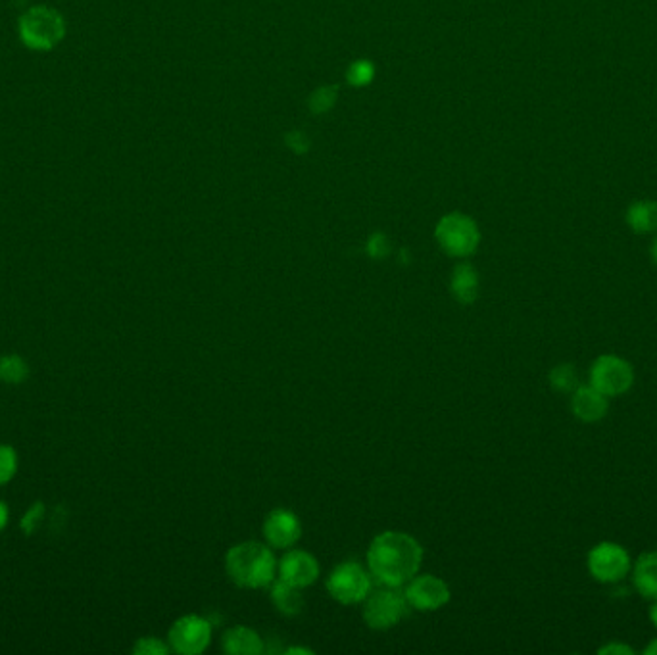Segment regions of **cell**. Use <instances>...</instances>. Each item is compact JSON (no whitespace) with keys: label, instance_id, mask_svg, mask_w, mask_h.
Here are the masks:
<instances>
[{"label":"cell","instance_id":"603a6c76","mask_svg":"<svg viewBox=\"0 0 657 655\" xmlns=\"http://www.w3.org/2000/svg\"><path fill=\"white\" fill-rule=\"evenodd\" d=\"M18 465V452L8 444H0V486L8 485L16 477Z\"/></svg>","mask_w":657,"mask_h":655},{"label":"cell","instance_id":"30bf717a","mask_svg":"<svg viewBox=\"0 0 657 655\" xmlns=\"http://www.w3.org/2000/svg\"><path fill=\"white\" fill-rule=\"evenodd\" d=\"M406 600L417 611H437L450 602V588L433 575H415L406 583Z\"/></svg>","mask_w":657,"mask_h":655},{"label":"cell","instance_id":"4fadbf2b","mask_svg":"<svg viewBox=\"0 0 657 655\" xmlns=\"http://www.w3.org/2000/svg\"><path fill=\"white\" fill-rule=\"evenodd\" d=\"M571 408L577 419H581L584 423H596L606 417L609 398L604 392L594 389L592 385H583L573 392Z\"/></svg>","mask_w":657,"mask_h":655},{"label":"cell","instance_id":"cb8c5ba5","mask_svg":"<svg viewBox=\"0 0 657 655\" xmlns=\"http://www.w3.org/2000/svg\"><path fill=\"white\" fill-rule=\"evenodd\" d=\"M171 648L156 636H143L137 640L133 654L137 655H166L170 654Z\"/></svg>","mask_w":657,"mask_h":655},{"label":"cell","instance_id":"d6986e66","mask_svg":"<svg viewBox=\"0 0 657 655\" xmlns=\"http://www.w3.org/2000/svg\"><path fill=\"white\" fill-rule=\"evenodd\" d=\"M29 375V365L22 356L8 354L0 358V381L8 385H20Z\"/></svg>","mask_w":657,"mask_h":655},{"label":"cell","instance_id":"83f0119b","mask_svg":"<svg viewBox=\"0 0 657 655\" xmlns=\"http://www.w3.org/2000/svg\"><path fill=\"white\" fill-rule=\"evenodd\" d=\"M598 654L602 655H633L634 650L631 646L623 644V642H611V644H606L598 650Z\"/></svg>","mask_w":657,"mask_h":655},{"label":"cell","instance_id":"d6a6232c","mask_svg":"<svg viewBox=\"0 0 657 655\" xmlns=\"http://www.w3.org/2000/svg\"><path fill=\"white\" fill-rule=\"evenodd\" d=\"M652 260H654V264L657 266V237L654 244H652Z\"/></svg>","mask_w":657,"mask_h":655},{"label":"cell","instance_id":"8fae6325","mask_svg":"<svg viewBox=\"0 0 657 655\" xmlns=\"http://www.w3.org/2000/svg\"><path fill=\"white\" fill-rule=\"evenodd\" d=\"M279 581L292 584L296 588H306L319 577L317 559L304 550H289L277 565Z\"/></svg>","mask_w":657,"mask_h":655},{"label":"cell","instance_id":"6da1fadb","mask_svg":"<svg viewBox=\"0 0 657 655\" xmlns=\"http://www.w3.org/2000/svg\"><path fill=\"white\" fill-rule=\"evenodd\" d=\"M423 561V548L414 536L387 531L375 536L367 550L371 577L383 586L400 588L417 575Z\"/></svg>","mask_w":657,"mask_h":655},{"label":"cell","instance_id":"f1b7e54d","mask_svg":"<svg viewBox=\"0 0 657 655\" xmlns=\"http://www.w3.org/2000/svg\"><path fill=\"white\" fill-rule=\"evenodd\" d=\"M8 521H10V510L4 502H0V533L8 527Z\"/></svg>","mask_w":657,"mask_h":655},{"label":"cell","instance_id":"d4e9b609","mask_svg":"<svg viewBox=\"0 0 657 655\" xmlns=\"http://www.w3.org/2000/svg\"><path fill=\"white\" fill-rule=\"evenodd\" d=\"M45 511H47V508H45L43 502H35L29 510L25 511L20 527H22V531H24L27 536L35 533V531L41 527L43 517H45Z\"/></svg>","mask_w":657,"mask_h":655},{"label":"cell","instance_id":"484cf974","mask_svg":"<svg viewBox=\"0 0 657 655\" xmlns=\"http://www.w3.org/2000/svg\"><path fill=\"white\" fill-rule=\"evenodd\" d=\"M389 250V239H387L383 233H375V235H371V239L367 241V252H369L371 258L381 260V258H385V256L389 254Z\"/></svg>","mask_w":657,"mask_h":655},{"label":"cell","instance_id":"1f68e13d","mask_svg":"<svg viewBox=\"0 0 657 655\" xmlns=\"http://www.w3.org/2000/svg\"><path fill=\"white\" fill-rule=\"evenodd\" d=\"M644 654L648 655H657V638L656 640H652V644L644 650Z\"/></svg>","mask_w":657,"mask_h":655},{"label":"cell","instance_id":"9c48e42d","mask_svg":"<svg viewBox=\"0 0 657 655\" xmlns=\"http://www.w3.org/2000/svg\"><path fill=\"white\" fill-rule=\"evenodd\" d=\"M212 640V627L198 615H185L171 625L168 642L173 652L183 655L202 654Z\"/></svg>","mask_w":657,"mask_h":655},{"label":"cell","instance_id":"7402d4cb","mask_svg":"<svg viewBox=\"0 0 657 655\" xmlns=\"http://www.w3.org/2000/svg\"><path fill=\"white\" fill-rule=\"evenodd\" d=\"M375 73H377L375 64L371 60L360 58V60H354L350 64V68L346 70V81L352 87H367V85L373 83Z\"/></svg>","mask_w":657,"mask_h":655},{"label":"cell","instance_id":"ba28073f","mask_svg":"<svg viewBox=\"0 0 657 655\" xmlns=\"http://www.w3.org/2000/svg\"><path fill=\"white\" fill-rule=\"evenodd\" d=\"M590 385L608 398L621 396L634 385L633 365L621 356L604 354L590 367Z\"/></svg>","mask_w":657,"mask_h":655},{"label":"cell","instance_id":"ffe728a7","mask_svg":"<svg viewBox=\"0 0 657 655\" xmlns=\"http://www.w3.org/2000/svg\"><path fill=\"white\" fill-rule=\"evenodd\" d=\"M339 100V87L337 85H325V87H319L317 91H314L310 98H308V108L312 114H327L335 108Z\"/></svg>","mask_w":657,"mask_h":655},{"label":"cell","instance_id":"5b68a950","mask_svg":"<svg viewBox=\"0 0 657 655\" xmlns=\"http://www.w3.org/2000/svg\"><path fill=\"white\" fill-rule=\"evenodd\" d=\"M408 600L400 588L385 586L377 592H369L365 598V623L375 631H387L398 625L408 613Z\"/></svg>","mask_w":657,"mask_h":655},{"label":"cell","instance_id":"277c9868","mask_svg":"<svg viewBox=\"0 0 657 655\" xmlns=\"http://www.w3.org/2000/svg\"><path fill=\"white\" fill-rule=\"evenodd\" d=\"M438 246L452 258H467L481 244V231L477 221L462 214L452 212L442 216L435 229Z\"/></svg>","mask_w":657,"mask_h":655},{"label":"cell","instance_id":"5bb4252c","mask_svg":"<svg viewBox=\"0 0 657 655\" xmlns=\"http://www.w3.org/2000/svg\"><path fill=\"white\" fill-rule=\"evenodd\" d=\"M634 588L646 600H657V550L636 559L633 567Z\"/></svg>","mask_w":657,"mask_h":655},{"label":"cell","instance_id":"7a4b0ae2","mask_svg":"<svg viewBox=\"0 0 657 655\" xmlns=\"http://www.w3.org/2000/svg\"><path fill=\"white\" fill-rule=\"evenodd\" d=\"M225 569L237 586L264 588L273 583L277 561L268 546L260 542H241L227 552Z\"/></svg>","mask_w":657,"mask_h":655},{"label":"cell","instance_id":"ac0fdd59","mask_svg":"<svg viewBox=\"0 0 657 655\" xmlns=\"http://www.w3.org/2000/svg\"><path fill=\"white\" fill-rule=\"evenodd\" d=\"M271 600L283 615H289V617L298 615L304 609V596L300 594V588L283 583V581L271 586Z\"/></svg>","mask_w":657,"mask_h":655},{"label":"cell","instance_id":"9a60e30c","mask_svg":"<svg viewBox=\"0 0 657 655\" xmlns=\"http://www.w3.org/2000/svg\"><path fill=\"white\" fill-rule=\"evenodd\" d=\"M223 652L229 655H260L264 652V642L258 632L248 627H235L223 636Z\"/></svg>","mask_w":657,"mask_h":655},{"label":"cell","instance_id":"3957f363","mask_svg":"<svg viewBox=\"0 0 657 655\" xmlns=\"http://www.w3.org/2000/svg\"><path fill=\"white\" fill-rule=\"evenodd\" d=\"M18 33L20 41L27 49L33 52H50L64 41L68 25L56 8L37 4L27 8L20 16Z\"/></svg>","mask_w":657,"mask_h":655},{"label":"cell","instance_id":"52a82bcc","mask_svg":"<svg viewBox=\"0 0 657 655\" xmlns=\"http://www.w3.org/2000/svg\"><path fill=\"white\" fill-rule=\"evenodd\" d=\"M327 590L331 598L344 606L360 604L371 592V573L356 561H346L333 569L327 579Z\"/></svg>","mask_w":657,"mask_h":655},{"label":"cell","instance_id":"8992f818","mask_svg":"<svg viewBox=\"0 0 657 655\" xmlns=\"http://www.w3.org/2000/svg\"><path fill=\"white\" fill-rule=\"evenodd\" d=\"M588 571L598 583H621L633 569L629 552L615 542H600L588 552Z\"/></svg>","mask_w":657,"mask_h":655},{"label":"cell","instance_id":"4316f807","mask_svg":"<svg viewBox=\"0 0 657 655\" xmlns=\"http://www.w3.org/2000/svg\"><path fill=\"white\" fill-rule=\"evenodd\" d=\"M285 143L296 154H306L310 150V146H312L308 135L304 131H298V129H294V131L285 135Z\"/></svg>","mask_w":657,"mask_h":655},{"label":"cell","instance_id":"2e32d148","mask_svg":"<svg viewBox=\"0 0 657 655\" xmlns=\"http://www.w3.org/2000/svg\"><path fill=\"white\" fill-rule=\"evenodd\" d=\"M450 291L460 304H473L479 296V273L471 264H460L450 279Z\"/></svg>","mask_w":657,"mask_h":655},{"label":"cell","instance_id":"e0dca14e","mask_svg":"<svg viewBox=\"0 0 657 655\" xmlns=\"http://www.w3.org/2000/svg\"><path fill=\"white\" fill-rule=\"evenodd\" d=\"M627 225L636 235H648L657 231L656 200H636L627 210Z\"/></svg>","mask_w":657,"mask_h":655},{"label":"cell","instance_id":"4dcf8cb0","mask_svg":"<svg viewBox=\"0 0 657 655\" xmlns=\"http://www.w3.org/2000/svg\"><path fill=\"white\" fill-rule=\"evenodd\" d=\"M650 621L654 623V627L657 629V600L654 602V606L650 607Z\"/></svg>","mask_w":657,"mask_h":655},{"label":"cell","instance_id":"f546056e","mask_svg":"<svg viewBox=\"0 0 657 655\" xmlns=\"http://www.w3.org/2000/svg\"><path fill=\"white\" fill-rule=\"evenodd\" d=\"M287 654H289V655H292V654L312 655V650H306V648H289V650H287Z\"/></svg>","mask_w":657,"mask_h":655},{"label":"cell","instance_id":"7c38bea8","mask_svg":"<svg viewBox=\"0 0 657 655\" xmlns=\"http://www.w3.org/2000/svg\"><path fill=\"white\" fill-rule=\"evenodd\" d=\"M302 534L298 517L289 510H273L264 521V536L269 546L277 550H289Z\"/></svg>","mask_w":657,"mask_h":655},{"label":"cell","instance_id":"44dd1931","mask_svg":"<svg viewBox=\"0 0 657 655\" xmlns=\"http://www.w3.org/2000/svg\"><path fill=\"white\" fill-rule=\"evenodd\" d=\"M550 385L558 392H575L579 389V373L573 364L556 365L550 373Z\"/></svg>","mask_w":657,"mask_h":655}]
</instances>
